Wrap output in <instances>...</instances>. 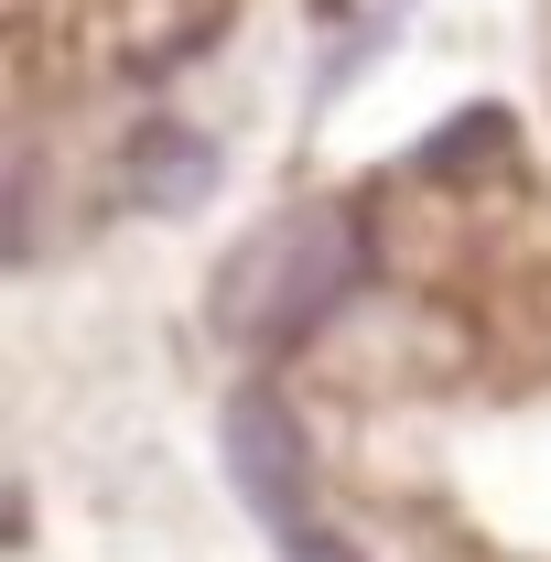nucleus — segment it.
Segmentation results:
<instances>
[{
  "label": "nucleus",
  "mask_w": 551,
  "mask_h": 562,
  "mask_svg": "<svg viewBox=\"0 0 551 562\" xmlns=\"http://www.w3.org/2000/svg\"><path fill=\"white\" fill-rule=\"evenodd\" d=\"M227 465H238L249 508L271 519L281 562H357V552L325 541V519H314V476H303V443H292V422H281L271 401H238V422H227Z\"/></svg>",
  "instance_id": "obj_1"
},
{
  "label": "nucleus",
  "mask_w": 551,
  "mask_h": 562,
  "mask_svg": "<svg viewBox=\"0 0 551 562\" xmlns=\"http://www.w3.org/2000/svg\"><path fill=\"white\" fill-rule=\"evenodd\" d=\"M336 292H346V238H336V227H281L271 249H249V292H238V314H249L260 347H292Z\"/></svg>",
  "instance_id": "obj_2"
}]
</instances>
